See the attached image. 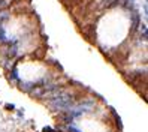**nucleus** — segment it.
<instances>
[{"label": "nucleus", "instance_id": "obj_1", "mask_svg": "<svg viewBox=\"0 0 148 132\" xmlns=\"http://www.w3.org/2000/svg\"><path fill=\"white\" fill-rule=\"evenodd\" d=\"M47 104H48L49 108H53V110H56V111L62 113V111H66V110H69L71 107H73V105H75V98H73V95L66 93V92L63 90L60 95H57L56 98L48 99Z\"/></svg>", "mask_w": 148, "mask_h": 132}, {"label": "nucleus", "instance_id": "obj_2", "mask_svg": "<svg viewBox=\"0 0 148 132\" xmlns=\"http://www.w3.org/2000/svg\"><path fill=\"white\" fill-rule=\"evenodd\" d=\"M141 24V18H139L138 12H132V33L138 29V26Z\"/></svg>", "mask_w": 148, "mask_h": 132}, {"label": "nucleus", "instance_id": "obj_4", "mask_svg": "<svg viewBox=\"0 0 148 132\" xmlns=\"http://www.w3.org/2000/svg\"><path fill=\"white\" fill-rule=\"evenodd\" d=\"M43 132H62V131H54L51 128H43Z\"/></svg>", "mask_w": 148, "mask_h": 132}, {"label": "nucleus", "instance_id": "obj_3", "mask_svg": "<svg viewBox=\"0 0 148 132\" xmlns=\"http://www.w3.org/2000/svg\"><path fill=\"white\" fill-rule=\"evenodd\" d=\"M9 80L11 81H18V74H16V68H14L11 74H9Z\"/></svg>", "mask_w": 148, "mask_h": 132}, {"label": "nucleus", "instance_id": "obj_6", "mask_svg": "<svg viewBox=\"0 0 148 132\" xmlns=\"http://www.w3.org/2000/svg\"><path fill=\"white\" fill-rule=\"evenodd\" d=\"M6 108H8V110H14L15 107H14V105H11V104H8V105H6Z\"/></svg>", "mask_w": 148, "mask_h": 132}, {"label": "nucleus", "instance_id": "obj_5", "mask_svg": "<svg viewBox=\"0 0 148 132\" xmlns=\"http://www.w3.org/2000/svg\"><path fill=\"white\" fill-rule=\"evenodd\" d=\"M67 131H69V132H79L78 129H75V128H72V126H69V128H67Z\"/></svg>", "mask_w": 148, "mask_h": 132}]
</instances>
